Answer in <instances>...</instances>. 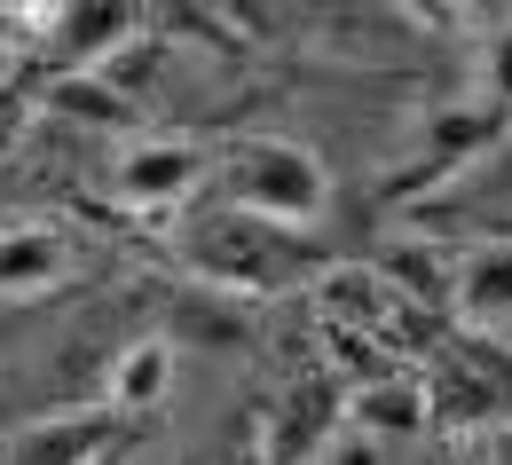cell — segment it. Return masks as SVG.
Instances as JSON below:
<instances>
[{"label":"cell","instance_id":"cell-4","mask_svg":"<svg viewBox=\"0 0 512 465\" xmlns=\"http://www.w3.org/2000/svg\"><path fill=\"white\" fill-rule=\"evenodd\" d=\"M71 276V237L56 221H0V292H56Z\"/></svg>","mask_w":512,"mask_h":465},{"label":"cell","instance_id":"cell-15","mask_svg":"<svg viewBox=\"0 0 512 465\" xmlns=\"http://www.w3.org/2000/svg\"><path fill=\"white\" fill-rule=\"evenodd\" d=\"M103 465H127V458H119V450H111V458H103Z\"/></svg>","mask_w":512,"mask_h":465},{"label":"cell","instance_id":"cell-5","mask_svg":"<svg viewBox=\"0 0 512 465\" xmlns=\"http://www.w3.org/2000/svg\"><path fill=\"white\" fill-rule=\"evenodd\" d=\"M111 450H119V426H111V410H79V418L24 426V442L8 450V465H103Z\"/></svg>","mask_w":512,"mask_h":465},{"label":"cell","instance_id":"cell-7","mask_svg":"<svg viewBox=\"0 0 512 465\" xmlns=\"http://www.w3.org/2000/svg\"><path fill=\"white\" fill-rule=\"evenodd\" d=\"M512 127V111H497V103H449V111H434V142H426V182L434 174H449V166H465V158H481L497 134Z\"/></svg>","mask_w":512,"mask_h":465},{"label":"cell","instance_id":"cell-13","mask_svg":"<svg viewBox=\"0 0 512 465\" xmlns=\"http://www.w3.org/2000/svg\"><path fill=\"white\" fill-rule=\"evenodd\" d=\"M308 465H386V442H371V434H355V426L339 418V434H331V442H323V450H316Z\"/></svg>","mask_w":512,"mask_h":465},{"label":"cell","instance_id":"cell-10","mask_svg":"<svg viewBox=\"0 0 512 465\" xmlns=\"http://www.w3.org/2000/svg\"><path fill=\"white\" fill-rule=\"evenodd\" d=\"M457 300H465V316H481V324L512 316V245H481L473 261L457 268Z\"/></svg>","mask_w":512,"mask_h":465},{"label":"cell","instance_id":"cell-3","mask_svg":"<svg viewBox=\"0 0 512 465\" xmlns=\"http://www.w3.org/2000/svg\"><path fill=\"white\" fill-rule=\"evenodd\" d=\"M111 182H119V198L134 213H174L205 182V150L182 142V134H134L119 150V166H111Z\"/></svg>","mask_w":512,"mask_h":465},{"label":"cell","instance_id":"cell-1","mask_svg":"<svg viewBox=\"0 0 512 465\" xmlns=\"http://www.w3.org/2000/svg\"><path fill=\"white\" fill-rule=\"evenodd\" d=\"M221 190H229L237 213H253L268 229H316L331 213V174H323L316 150L292 142V134H245V142H229Z\"/></svg>","mask_w":512,"mask_h":465},{"label":"cell","instance_id":"cell-11","mask_svg":"<svg viewBox=\"0 0 512 465\" xmlns=\"http://www.w3.org/2000/svg\"><path fill=\"white\" fill-rule=\"evenodd\" d=\"M56 24H64L71 56H111L103 40H127V32H142V8H64Z\"/></svg>","mask_w":512,"mask_h":465},{"label":"cell","instance_id":"cell-14","mask_svg":"<svg viewBox=\"0 0 512 465\" xmlns=\"http://www.w3.org/2000/svg\"><path fill=\"white\" fill-rule=\"evenodd\" d=\"M489 465H512V426L497 434V450H489Z\"/></svg>","mask_w":512,"mask_h":465},{"label":"cell","instance_id":"cell-12","mask_svg":"<svg viewBox=\"0 0 512 465\" xmlns=\"http://www.w3.org/2000/svg\"><path fill=\"white\" fill-rule=\"evenodd\" d=\"M473 64H481V103L512 111V16H489V24H481Z\"/></svg>","mask_w":512,"mask_h":465},{"label":"cell","instance_id":"cell-2","mask_svg":"<svg viewBox=\"0 0 512 465\" xmlns=\"http://www.w3.org/2000/svg\"><path fill=\"white\" fill-rule=\"evenodd\" d=\"M182 253H190L197 276H213L221 292H276L300 276V253L284 229H268L253 213H213V221H190L182 229Z\"/></svg>","mask_w":512,"mask_h":465},{"label":"cell","instance_id":"cell-9","mask_svg":"<svg viewBox=\"0 0 512 465\" xmlns=\"http://www.w3.org/2000/svg\"><path fill=\"white\" fill-rule=\"evenodd\" d=\"M174 355H182V347H221V355H237V347H245V339H253V324H245V316H237V300H213V308H205V292H197V300H174Z\"/></svg>","mask_w":512,"mask_h":465},{"label":"cell","instance_id":"cell-6","mask_svg":"<svg viewBox=\"0 0 512 465\" xmlns=\"http://www.w3.org/2000/svg\"><path fill=\"white\" fill-rule=\"evenodd\" d=\"M174 339H134L127 355L111 363V418H142L174 395Z\"/></svg>","mask_w":512,"mask_h":465},{"label":"cell","instance_id":"cell-8","mask_svg":"<svg viewBox=\"0 0 512 465\" xmlns=\"http://www.w3.org/2000/svg\"><path fill=\"white\" fill-rule=\"evenodd\" d=\"M347 426L371 434V442H410V434L426 426V395H418L410 379H371V387L347 395Z\"/></svg>","mask_w":512,"mask_h":465}]
</instances>
